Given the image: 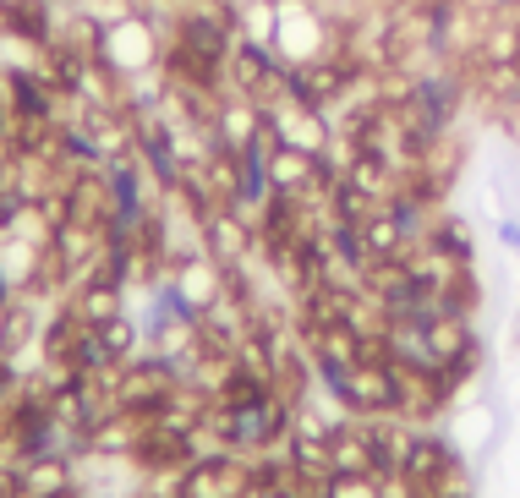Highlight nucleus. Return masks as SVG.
Listing matches in <instances>:
<instances>
[{
    "label": "nucleus",
    "mask_w": 520,
    "mask_h": 498,
    "mask_svg": "<svg viewBox=\"0 0 520 498\" xmlns=\"http://www.w3.org/2000/svg\"><path fill=\"white\" fill-rule=\"evenodd\" d=\"M198 230H203V252L225 274L241 269V263H252V252H258V225L230 203H208L198 214Z\"/></svg>",
    "instance_id": "nucleus-1"
},
{
    "label": "nucleus",
    "mask_w": 520,
    "mask_h": 498,
    "mask_svg": "<svg viewBox=\"0 0 520 498\" xmlns=\"http://www.w3.org/2000/svg\"><path fill=\"white\" fill-rule=\"evenodd\" d=\"M66 307H72L77 318L88 323V329H99V323L126 318V285L110 280V274H104V258H99V269L88 274V280L72 285V301H66Z\"/></svg>",
    "instance_id": "nucleus-2"
},
{
    "label": "nucleus",
    "mask_w": 520,
    "mask_h": 498,
    "mask_svg": "<svg viewBox=\"0 0 520 498\" xmlns=\"http://www.w3.org/2000/svg\"><path fill=\"white\" fill-rule=\"evenodd\" d=\"M11 482H17V498H61V493L77 488L72 455H28Z\"/></svg>",
    "instance_id": "nucleus-3"
},
{
    "label": "nucleus",
    "mask_w": 520,
    "mask_h": 498,
    "mask_svg": "<svg viewBox=\"0 0 520 498\" xmlns=\"http://www.w3.org/2000/svg\"><path fill=\"white\" fill-rule=\"evenodd\" d=\"M143 433H148L143 416L110 411V416H104V422L94 427V433H88V449H94V455H126V460H132L137 444H143Z\"/></svg>",
    "instance_id": "nucleus-4"
},
{
    "label": "nucleus",
    "mask_w": 520,
    "mask_h": 498,
    "mask_svg": "<svg viewBox=\"0 0 520 498\" xmlns=\"http://www.w3.org/2000/svg\"><path fill=\"white\" fill-rule=\"evenodd\" d=\"M318 498H378V477H323Z\"/></svg>",
    "instance_id": "nucleus-5"
},
{
    "label": "nucleus",
    "mask_w": 520,
    "mask_h": 498,
    "mask_svg": "<svg viewBox=\"0 0 520 498\" xmlns=\"http://www.w3.org/2000/svg\"><path fill=\"white\" fill-rule=\"evenodd\" d=\"M499 241L510 252H520V225H515V219H499Z\"/></svg>",
    "instance_id": "nucleus-6"
},
{
    "label": "nucleus",
    "mask_w": 520,
    "mask_h": 498,
    "mask_svg": "<svg viewBox=\"0 0 520 498\" xmlns=\"http://www.w3.org/2000/svg\"><path fill=\"white\" fill-rule=\"evenodd\" d=\"M6 345H11V307L0 301V356H6Z\"/></svg>",
    "instance_id": "nucleus-7"
},
{
    "label": "nucleus",
    "mask_w": 520,
    "mask_h": 498,
    "mask_svg": "<svg viewBox=\"0 0 520 498\" xmlns=\"http://www.w3.org/2000/svg\"><path fill=\"white\" fill-rule=\"evenodd\" d=\"M0 498H17V482L11 477H0Z\"/></svg>",
    "instance_id": "nucleus-8"
},
{
    "label": "nucleus",
    "mask_w": 520,
    "mask_h": 498,
    "mask_svg": "<svg viewBox=\"0 0 520 498\" xmlns=\"http://www.w3.org/2000/svg\"><path fill=\"white\" fill-rule=\"evenodd\" d=\"M44 6H66V0H44Z\"/></svg>",
    "instance_id": "nucleus-9"
}]
</instances>
